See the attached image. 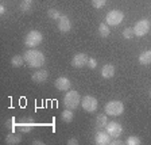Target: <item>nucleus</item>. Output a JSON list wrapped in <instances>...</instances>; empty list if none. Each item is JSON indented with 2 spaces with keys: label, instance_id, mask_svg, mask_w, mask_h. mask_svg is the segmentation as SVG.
I'll list each match as a JSON object with an SVG mask.
<instances>
[{
  "label": "nucleus",
  "instance_id": "1",
  "mask_svg": "<svg viewBox=\"0 0 151 145\" xmlns=\"http://www.w3.org/2000/svg\"><path fill=\"white\" fill-rule=\"evenodd\" d=\"M23 57H24V61L28 64V66H31V68H41L45 64V54L35 49H28Z\"/></svg>",
  "mask_w": 151,
  "mask_h": 145
},
{
  "label": "nucleus",
  "instance_id": "2",
  "mask_svg": "<svg viewBox=\"0 0 151 145\" xmlns=\"http://www.w3.org/2000/svg\"><path fill=\"white\" fill-rule=\"evenodd\" d=\"M63 103H65L66 109H70V110L77 109L78 104L81 103V96L77 91H68L63 96Z\"/></svg>",
  "mask_w": 151,
  "mask_h": 145
},
{
  "label": "nucleus",
  "instance_id": "3",
  "mask_svg": "<svg viewBox=\"0 0 151 145\" xmlns=\"http://www.w3.org/2000/svg\"><path fill=\"white\" fill-rule=\"evenodd\" d=\"M104 111L107 115H111V117H117L120 114H123L124 111V104L120 101H111L105 104L104 107Z\"/></svg>",
  "mask_w": 151,
  "mask_h": 145
},
{
  "label": "nucleus",
  "instance_id": "4",
  "mask_svg": "<svg viewBox=\"0 0 151 145\" xmlns=\"http://www.w3.org/2000/svg\"><path fill=\"white\" fill-rule=\"evenodd\" d=\"M42 39H43V37H42V34L38 31V30H31V31L26 35L24 45L28 47H31V49H34L38 45L42 44Z\"/></svg>",
  "mask_w": 151,
  "mask_h": 145
},
{
  "label": "nucleus",
  "instance_id": "5",
  "mask_svg": "<svg viewBox=\"0 0 151 145\" xmlns=\"http://www.w3.org/2000/svg\"><path fill=\"white\" fill-rule=\"evenodd\" d=\"M123 19H124V15H123L122 11H119V9H112V11H109V12L107 14V16H105V22L109 26H117L123 22Z\"/></svg>",
  "mask_w": 151,
  "mask_h": 145
},
{
  "label": "nucleus",
  "instance_id": "6",
  "mask_svg": "<svg viewBox=\"0 0 151 145\" xmlns=\"http://www.w3.org/2000/svg\"><path fill=\"white\" fill-rule=\"evenodd\" d=\"M81 106L85 111H88V113H94L96 109H97V106H99V102L96 98H93L91 95H86V96H84V98L81 99Z\"/></svg>",
  "mask_w": 151,
  "mask_h": 145
},
{
  "label": "nucleus",
  "instance_id": "7",
  "mask_svg": "<svg viewBox=\"0 0 151 145\" xmlns=\"http://www.w3.org/2000/svg\"><path fill=\"white\" fill-rule=\"evenodd\" d=\"M150 31V22L147 19H142L139 22H136L135 27H134V34L138 37H143Z\"/></svg>",
  "mask_w": 151,
  "mask_h": 145
},
{
  "label": "nucleus",
  "instance_id": "8",
  "mask_svg": "<svg viewBox=\"0 0 151 145\" xmlns=\"http://www.w3.org/2000/svg\"><path fill=\"white\" fill-rule=\"evenodd\" d=\"M105 129H107L108 134H109L112 138H117V137L120 136L123 133V128L120 123L117 122H108V125L105 126Z\"/></svg>",
  "mask_w": 151,
  "mask_h": 145
},
{
  "label": "nucleus",
  "instance_id": "9",
  "mask_svg": "<svg viewBox=\"0 0 151 145\" xmlns=\"http://www.w3.org/2000/svg\"><path fill=\"white\" fill-rule=\"evenodd\" d=\"M88 56L85 53H77L74 54V57L72 58V65L76 66V68H82L88 64Z\"/></svg>",
  "mask_w": 151,
  "mask_h": 145
},
{
  "label": "nucleus",
  "instance_id": "10",
  "mask_svg": "<svg viewBox=\"0 0 151 145\" xmlns=\"http://www.w3.org/2000/svg\"><path fill=\"white\" fill-rule=\"evenodd\" d=\"M54 84H55V88L58 91H69L70 87H72V83L68 77H58Z\"/></svg>",
  "mask_w": 151,
  "mask_h": 145
},
{
  "label": "nucleus",
  "instance_id": "11",
  "mask_svg": "<svg viewBox=\"0 0 151 145\" xmlns=\"http://www.w3.org/2000/svg\"><path fill=\"white\" fill-rule=\"evenodd\" d=\"M58 28H60L61 33H69L70 28H72V22L70 19L66 15H62L58 19Z\"/></svg>",
  "mask_w": 151,
  "mask_h": 145
},
{
  "label": "nucleus",
  "instance_id": "12",
  "mask_svg": "<svg viewBox=\"0 0 151 145\" xmlns=\"http://www.w3.org/2000/svg\"><path fill=\"white\" fill-rule=\"evenodd\" d=\"M47 77H49V72L46 69H38L37 72H34L31 75L32 82L35 83H45L47 80Z\"/></svg>",
  "mask_w": 151,
  "mask_h": 145
},
{
  "label": "nucleus",
  "instance_id": "13",
  "mask_svg": "<svg viewBox=\"0 0 151 145\" xmlns=\"http://www.w3.org/2000/svg\"><path fill=\"white\" fill-rule=\"evenodd\" d=\"M34 121L31 119V118H26V119H23V121H20V122L16 125L18 126V129L20 130V132H24V133H28L30 130L34 128Z\"/></svg>",
  "mask_w": 151,
  "mask_h": 145
},
{
  "label": "nucleus",
  "instance_id": "14",
  "mask_svg": "<svg viewBox=\"0 0 151 145\" xmlns=\"http://www.w3.org/2000/svg\"><path fill=\"white\" fill-rule=\"evenodd\" d=\"M94 142L97 145H107L111 142V136L108 134V132H99L94 137Z\"/></svg>",
  "mask_w": 151,
  "mask_h": 145
},
{
  "label": "nucleus",
  "instance_id": "15",
  "mask_svg": "<svg viewBox=\"0 0 151 145\" xmlns=\"http://www.w3.org/2000/svg\"><path fill=\"white\" fill-rule=\"evenodd\" d=\"M101 76H103L104 79H111L115 76V66L112 64H105L103 66V69H101Z\"/></svg>",
  "mask_w": 151,
  "mask_h": 145
},
{
  "label": "nucleus",
  "instance_id": "16",
  "mask_svg": "<svg viewBox=\"0 0 151 145\" xmlns=\"http://www.w3.org/2000/svg\"><path fill=\"white\" fill-rule=\"evenodd\" d=\"M108 125V115L107 114H99L96 118V126L97 129H104Z\"/></svg>",
  "mask_w": 151,
  "mask_h": 145
},
{
  "label": "nucleus",
  "instance_id": "17",
  "mask_svg": "<svg viewBox=\"0 0 151 145\" xmlns=\"http://www.w3.org/2000/svg\"><path fill=\"white\" fill-rule=\"evenodd\" d=\"M22 141V137L20 134H15V133H9L8 136L6 137V142L8 145H15V144H19Z\"/></svg>",
  "mask_w": 151,
  "mask_h": 145
},
{
  "label": "nucleus",
  "instance_id": "18",
  "mask_svg": "<svg viewBox=\"0 0 151 145\" xmlns=\"http://www.w3.org/2000/svg\"><path fill=\"white\" fill-rule=\"evenodd\" d=\"M139 63L142 65H150L151 64V50H146L139 56Z\"/></svg>",
  "mask_w": 151,
  "mask_h": 145
},
{
  "label": "nucleus",
  "instance_id": "19",
  "mask_svg": "<svg viewBox=\"0 0 151 145\" xmlns=\"http://www.w3.org/2000/svg\"><path fill=\"white\" fill-rule=\"evenodd\" d=\"M61 118H62L63 122L69 123L73 121V118H74V114H73V111L70 110V109H66V110L62 111V114H61Z\"/></svg>",
  "mask_w": 151,
  "mask_h": 145
},
{
  "label": "nucleus",
  "instance_id": "20",
  "mask_svg": "<svg viewBox=\"0 0 151 145\" xmlns=\"http://www.w3.org/2000/svg\"><path fill=\"white\" fill-rule=\"evenodd\" d=\"M99 34L101 35V37H108V35L111 34V31H109V25H108L107 22L105 23H101L100 26H99Z\"/></svg>",
  "mask_w": 151,
  "mask_h": 145
},
{
  "label": "nucleus",
  "instance_id": "21",
  "mask_svg": "<svg viewBox=\"0 0 151 145\" xmlns=\"http://www.w3.org/2000/svg\"><path fill=\"white\" fill-rule=\"evenodd\" d=\"M23 63H24V57H22V56H14L12 58H11V65H12L14 68L22 66Z\"/></svg>",
  "mask_w": 151,
  "mask_h": 145
},
{
  "label": "nucleus",
  "instance_id": "22",
  "mask_svg": "<svg viewBox=\"0 0 151 145\" xmlns=\"http://www.w3.org/2000/svg\"><path fill=\"white\" fill-rule=\"evenodd\" d=\"M32 3H34V0H23L22 4H20V8H22L23 12H28L32 7Z\"/></svg>",
  "mask_w": 151,
  "mask_h": 145
},
{
  "label": "nucleus",
  "instance_id": "23",
  "mask_svg": "<svg viewBox=\"0 0 151 145\" xmlns=\"http://www.w3.org/2000/svg\"><path fill=\"white\" fill-rule=\"evenodd\" d=\"M47 15H49V18L50 19H54V20H58V19L61 18V14H60V11L58 9H55V8H50L49 11H47Z\"/></svg>",
  "mask_w": 151,
  "mask_h": 145
},
{
  "label": "nucleus",
  "instance_id": "24",
  "mask_svg": "<svg viewBox=\"0 0 151 145\" xmlns=\"http://www.w3.org/2000/svg\"><path fill=\"white\" fill-rule=\"evenodd\" d=\"M140 138L139 137H135V136H131V137H128L127 138V141H126V144L127 145H140Z\"/></svg>",
  "mask_w": 151,
  "mask_h": 145
},
{
  "label": "nucleus",
  "instance_id": "25",
  "mask_svg": "<svg viewBox=\"0 0 151 145\" xmlns=\"http://www.w3.org/2000/svg\"><path fill=\"white\" fill-rule=\"evenodd\" d=\"M134 28H129V27H127V28H124L123 30V37L126 38V39H129V38H132L134 37Z\"/></svg>",
  "mask_w": 151,
  "mask_h": 145
},
{
  "label": "nucleus",
  "instance_id": "26",
  "mask_svg": "<svg viewBox=\"0 0 151 145\" xmlns=\"http://www.w3.org/2000/svg\"><path fill=\"white\" fill-rule=\"evenodd\" d=\"M105 3H107V0H92V4H93L94 8H103L104 6H105Z\"/></svg>",
  "mask_w": 151,
  "mask_h": 145
},
{
  "label": "nucleus",
  "instance_id": "27",
  "mask_svg": "<svg viewBox=\"0 0 151 145\" xmlns=\"http://www.w3.org/2000/svg\"><path fill=\"white\" fill-rule=\"evenodd\" d=\"M6 126L8 128L9 130H14V128H15V119L14 118H11V119H8L6 122Z\"/></svg>",
  "mask_w": 151,
  "mask_h": 145
},
{
  "label": "nucleus",
  "instance_id": "28",
  "mask_svg": "<svg viewBox=\"0 0 151 145\" xmlns=\"http://www.w3.org/2000/svg\"><path fill=\"white\" fill-rule=\"evenodd\" d=\"M96 65H97L96 58H89V60H88V66H89V68H91V69H94V68H96Z\"/></svg>",
  "mask_w": 151,
  "mask_h": 145
},
{
  "label": "nucleus",
  "instance_id": "29",
  "mask_svg": "<svg viewBox=\"0 0 151 145\" xmlns=\"http://www.w3.org/2000/svg\"><path fill=\"white\" fill-rule=\"evenodd\" d=\"M68 144L69 145H77L78 144V141H77V138H70L69 141H68Z\"/></svg>",
  "mask_w": 151,
  "mask_h": 145
},
{
  "label": "nucleus",
  "instance_id": "30",
  "mask_svg": "<svg viewBox=\"0 0 151 145\" xmlns=\"http://www.w3.org/2000/svg\"><path fill=\"white\" fill-rule=\"evenodd\" d=\"M109 144H112V145H119V144H122V141H119V140H117V138H115V140H113V141H111Z\"/></svg>",
  "mask_w": 151,
  "mask_h": 145
},
{
  "label": "nucleus",
  "instance_id": "31",
  "mask_svg": "<svg viewBox=\"0 0 151 145\" xmlns=\"http://www.w3.org/2000/svg\"><path fill=\"white\" fill-rule=\"evenodd\" d=\"M32 144H35V145H43V142H42L41 140H35V141L32 142Z\"/></svg>",
  "mask_w": 151,
  "mask_h": 145
},
{
  "label": "nucleus",
  "instance_id": "32",
  "mask_svg": "<svg viewBox=\"0 0 151 145\" xmlns=\"http://www.w3.org/2000/svg\"><path fill=\"white\" fill-rule=\"evenodd\" d=\"M4 12H6V8H4V6H0V14L3 15Z\"/></svg>",
  "mask_w": 151,
  "mask_h": 145
}]
</instances>
